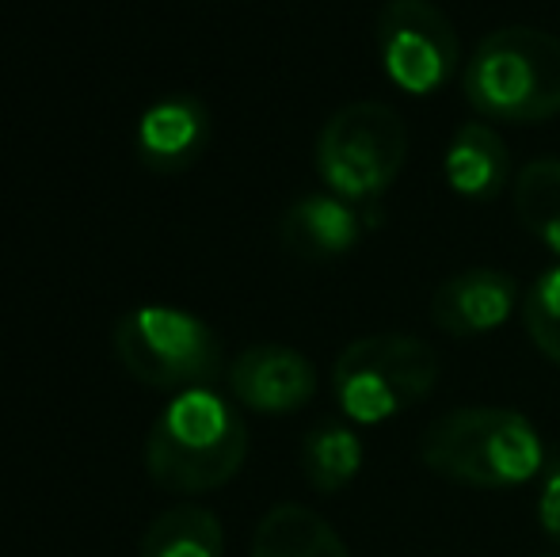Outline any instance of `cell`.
Returning a JSON list of instances; mask_svg holds the SVG:
<instances>
[{
	"label": "cell",
	"instance_id": "1",
	"mask_svg": "<svg viewBox=\"0 0 560 557\" xmlns=\"http://www.w3.org/2000/svg\"><path fill=\"white\" fill-rule=\"evenodd\" d=\"M248 428L241 413L210 386L184 390L161 409L145 439V469L164 492L199 497L241 474Z\"/></svg>",
	"mask_w": 560,
	"mask_h": 557
},
{
	"label": "cell",
	"instance_id": "2",
	"mask_svg": "<svg viewBox=\"0 0 560 557\" xmlns=\"http://www.w3.org/2000/svg\"><path fill=\"white\" fill-rule=\"evenodd\" d=\"M420 462L469 489H518L546 469V443L523 413L469 405L423 431Z\"/></svg>",
	"mask_w": 560,
	"mask_h": 557
},
{
	"label": "cell",
	"instance_id": "3",
	"mask_svg": "<svg viewBox=\"0 0 560 557\" xmlns=\"http://www.w3.org/2000/svg\"><path fill=\"white\" fill-rule=\"evenodd\" d=\"M462 92L488 123L538 127L560 115V38L541 27H500L465 58Z\"/></svg>",
	"mask_w": 560,
	"mask_h": 557
},
{
	"label": "cell",
	"instance_id": "4",
	"mask_svg": "<svg viewBox=\"0 0 560 557\" xmlns=\"http://www.w3.org/2000/svg\"><path fill=\"white\" fill-rule=\"evenodd\" d=\"M439 351L408 333L359 336L332 367L336 405L351 423H385L428 402L439 386Z\"/></svg>",
	"mask_w": 560,
	"mask_h": 557
},
{
	"label": "cell",
	"instance_id": "5",
	"mask_svg": "<svg viewBox=\"0 0 560 557\" xmlns=\"http://www.w3.org/2000/svg\"><path fill=\"white\" fill-rule=\"evenodd\" d=\"M408 161V127L389 104L359 100L320 127L313 164L325 187L354 207L377 202Z\"/></svg>",
	"mask_w": 560,
	"mask_h": 557
},
{
	"label": "cell",
	"instance_id": "6",
	"mask_svg": "<svg viewBox=\"0 0 560 557\" xmlns=\"http://www.w3.org/2000/svg\"><path fill=\"white\" fill-rule=\"evenodd\" d=\"M115 356L130 379L153 390H202L225 371L218 333L202 317L172 305H141L115 325Z\"/></svg>",
	"mask_w": 560,
	"mask_h": 557
},
{
	"label": "cell",
	"instance_id": "7",
	"mask_svg": "<svg viewBox=\"0 0 560 557\" xmlns=\"http://www.w3.org/2000/svg\"><path fill=\"white\" fill-rule=\"evenodd\" d=\"M374 46L382 73L408 96L446 89L462 69V38L435 0H385L377 8Z\"/></svg>",
	"mask_w": 560,
	"mask_h": 557
},
{
	"label": "cell",
	"instance_id": "8",
	"mask_svg": "<svg viewBox=\"0 0 560 557\" xmlns=\"http://www.w3.org/2000/svg\"><path fill=\"white\" fill-rule=\"evenodd\" d=\"M229 394L252 413L287 417L313 402L317 367L287 344H256L229 363Z\"/></svg>",
	"mask_w": 560,
	"mask_h": 557
},
{
	"label": "cell",
	"instance_id": "9",
	"mask_svg": "<svg viewBox=\"0 0 560 557\" xmlns=\"http://www.w3.org/2000/svg\"><path fill=\"white\" fill-rule=\"evenodd\" d=\"M523 305V287L503 268H465L431 294V321L446 336H488Z\"/></svg>",
	"mask_w": 560,
	"mask_h": 557
},
{
	"label": "cell",
	"instance_id": "10",
	"mask_svg": "<svg viewBox=\"0 0 560 557\" xmlns=\"http://www.w3.org/2000/svg\"><path fill=\"white\" fill-rule=\"evenodd\" d=\"M210 146V107L191 92H172L141 112L133 153L156 176L187 172Z\"/></svg>",
	"mask_w": 560,
	"mask_h": 557
},
{
	"label": "cell",
	"instance_id": "11",
	"mask_svg": "<svg viewBox=\"0 0 560 557\" xmlns=\"http://www.w3.org/2000/svg\"><path fill=\"white\" fill-rule=\"evenodd\" d=\"M366 230H370L366 207H354V202L339 199L332 192L302 195L279 218L282 248L310 264L339 260V256L354 253L359 241L366 237Z\"/></svg>",
	"mask_w": 560,
	"mask_h": 557
},
{
	"label": "cell",
	"instance_id": "12",
	"mask_svg": "<svg viewBox=\"0 0 560 557\" xmlns=\"http://www.w3.org/2000/svg\"><path fill=\"white\" fill-rule=\"evenodd\" d=\"M446 187L465 202H492L511 179L508 141L488 119H469L454 130L443 156Z\"/></svg>",
	"mask_w": 560,
	"mask_h": 557
},
{
	"label": "cell",
	"instance_id": "13",
	"mask_svg": "<svg viewBox=\"0 0 560 557\" xmlns=\"http://www.w3.org/2000/svg\"><path fill=\"white\" fill-rule=\"evenodd\" d=\"M252 557H351V550L313 508L275 504L252 535Z\"/></svg>",
	"mask_w": 560,
	"mask_h": 557
},
{
	"label": "cell",
	"instance_id": "14",
	"mask_svg": "<svg viewBox=\"0 0 560 557\" xmlns=\"http://www.w3.org/2000/svg\"><path fill=\"white\" fill-rule=\"evenodd\" d=\"M222 554H225L222 520L202 504L164 508L138 543V557H222Z\"/></svg>",
	"mask_w": 560,
	"mask_h": 557
},
{
	"label": "cell",
	"instance_id": "15",
	"mask_svg": "<svg viewBox=\"0 0 560 557\" xmlns=\"http://www.w3.org/2000/svg\"><path fill=\"white\" fill-rule=\"evenodd\" d=\"M515 218L541 248L560 256V156H538L515 176L511 187Z\"/></svg>",
	"mask_w": 560,
	"mask_h": 557
},
{
	"label": "cell",
	"instance_id": "16",
	"mask_svg": "<svg viewBox=\"0 0 560 557\" xmlns=\"http://www.w3.org/2000/svg\"><path fill=\"white\" fill-rule=\"evenodd\" d=\"M362 439L339 420H325L302 439V474L317 492H339L359 477Z\"/></svg>",
	"mask_w": 560,
	"mask_h": 557
},
{
	"label": "cell",
	"instance_id": "17",
	"mask_svg": "<svg viewBox=\"0 0 560 557\" xmlns=\"http://www.w3.org/2000/svg\"><path fill=\"white\" fill-rule=\"evenodd\" d=\"M523 325L530 344L560 367V264L549 271H541L538 279L526 287L523 298Z\"/></svg>",
	"mask_w": 560,
	"mask_h": 557
},
{
	"label": "cell",
	"instance_id": "18",
	"mask_svg": "<svg viewBox=\"0 0 560 557\" xmlns=\"http://www.w3.org/2000/svg\"><path fill=\"white\" fill-rule=\"evenodd\" d=\"M538 523L549 543L560 546V451L546 459L541 469V492H538Z\"/></svg>",
	"mask_w": 560,
	"mask_h": 557
},
{
	"label": "cell",
	"instance_id": "19",
	"mask_svg": "<svg viewBox=\"0 0 560 557\" xmlns=\"http://www.w3.org/2000/svg\"><path fill=\"white\" fill-rule=\"evenodd\" d=\"M541 557H557V554H541Z\"/></svg>",
	"mask_w": 560,
	"mask_h": 557
}]
</instances>
